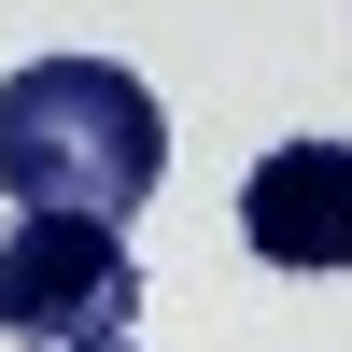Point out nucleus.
<instances>
[{
  "label": "nucleus",
  "instance_id": "obj_1",
  "mask_svg": "<svg viewBox=\"0 0 352 352\" xmlns=\"http://www.w3.org/2000/svg\"><path fill=\"white\" fill-rule=\"evenodd\" d=\"M169 184V113L141 71L113 56H28L0 85V197L14 212H71V226H127Z\"/></svg>",
  "mask_w": 352,
  "mask_h": 352
},
{
  "label": "nucleus",
  "instance_id": "obj_2",
  "mask_svg": "<svg viewBox=\"0 0 352 352\" xmlns=\"http://www.w3.org/2000/svg\"><path fill=\"white\" fill-rule=\"evenodd\" d=\"M127 324H141V254L113 226H71V212L0 226V338L85 352V338H127Z\"/></svg>",
  "mask_w": 352,
  "mask_h": 352
},
{
  "label": "nucleus",
  "instance_id": "obj_3",
  "mask_svg": "<svg viewBox=\"0 0 352 352\" xmlns=\"http://www.w3.org/2000/svg\"><path fill=\"white\" fill-rule=\"evenodd\" d=\"M240 240L268 268H352V141H268L240 184Z\"/></svg>",
  "mask_w": 352,
  "mask_h": 352
},
{
  "label": "nucleus",
  "instance_id": "obj_4",
  "mask_svg": "<svg viewBox=\"0 0 352 352\" xmlns=\"http://www.w3.org/2000/svg\"><path fill=\"white\" fill-rule=\"evenodd\" d=\"M85 352H127V338H85Z\"/></svg>",
  "mask_w": 352,
  "mask_h": 352
}]
</instances>
